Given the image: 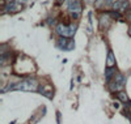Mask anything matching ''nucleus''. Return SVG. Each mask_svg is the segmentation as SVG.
Listing matches in <instances>:
<instances>
[{"mask_svg":"<svg viewBox=\"0 0 131 124\" xmlns=\"http://www.w3.org/2000/svg\"><path fill=\"white\" fill-rule=\"evenodd\" d=\"M36 71L34 61L24 55H18V59L15 61V72L17 75H29Z\"/></svg>","mask_w":131,"mask_h":124,"instance_id":"f257e3e1","label":"nucleus"},{"mask_svg":"<svg viewBox=\"0 0 131 124\" xmlns=\"http://www.w3.org/2000/svg\"><path fill=\"white\" fill-rule=\"evenodd\" d=\"M125 82H126V80H125L123 75L115 73V76L112 78L110 81H109V85H107V86H109V89H110L112 92H119V90L123 89Z\"/></svg>","mask_w":131,"mask_h":124,"instance_id":"f03ea898","label":"nucleus"},{"mask_svg":"<svg viewBox=\"0 0 131 124\" xmlns=\"http://www.w3.org/2000/svg\"><path fill=\"white\" fill-rule=\"evenodd\" d=\"M75 30H76V25H68V24H66V22L64 24L60 22V24H58L57 28H55V31L60 37H67V38L73 35Z\"/></svg>","mask_w":131,"mask_h":124,"instance_id":"7ed1b4c3","label":"nucleus"},{"mask_svg":"<svg viewBox=\"0 0 131 124\" xmlns=\"http://www.w3.org/2000/svg\"><path fill=\"white\" fill-rule=\"evenodd\" d=\"M67 5H68V10L70 13L72 15L73 18H78L80 15H81V2L80 0H68L67 2Z\"/></svg>","mask_w":131,"mask_h":124,"instance_id":"20e7f679","label":"nucleus"},{"mask_svg":"<svg viewBox=\"0 0 131 124\" xmlns=\"http://www.w3.org/2000/svg\"><path fill=\"white\" fill-rule=\"evenodd\" d=\"M39 84L37 82V80L34 78H26V80L21 81V82H17V85H15L16 89H24V90H36Z\"/></svg>","mask_w":131,"mask_h":124,"instance_id":"39448f33","label":"nucleus"},{"mask_svg":"<svg viewBox=\"0 0 131 124\" xmlns=\"http://www.w3.org/2000/svg\"><path fill=\"white\" fill-rule=\"evenodd\" d=\"M112 21H113V17L110 16V12L102 13L100 16V30H107L112 24Z\"/></svg>","mask_w":131,"mask_h":124,"instance_id":"423d86ee","label":"nucleus"},{"mask_svg":"<svg viewBox=\"0 0 131 124\" xmlns=\"http://www.w3.org/2000/svg\"><path fill=\"white\" fill-rule=\"evenodd\" d=\"M128 8V2L127 0H117V2L113 3V9L114 10H118V12H127V9Z\"/></svg>","mask_w":131,"mask_h":124,"instance_id":"0eeeda50","label":"nucleus"},{"mask_svg":"<svg viewBox=\"0 0 131 124\" xmlns=\"http://www.w3.org/2000/svg\"><path fill=\"white\" fill-rule=\"evenodd\" d=\"M39 92L42 93V94H45L46 97H49V98H51L52 97V86L51 85H49V84H42V85H39Z\"/></svg>","mask_w":131,"mask_h":124,"instance_id":"6e6552de","label":"nucleus"},{"mask_svg":"<svg viewBox=\"0 0 131 124\" xmlns=\"http://www.w3.org/2000/svg\"><path fill=\"white\" fill-rule=\"evenodd\" d=\"M115 73H117V71H115V68H114V67H107V68H106V73H105L106 81H107V82L110 81L112 78L115 76Z\"/></svg>","mask_w":131,"mask_h":124,"instance_id":"1a4fd4ad","label":"nucleus"},{"mask_svg":"<svg viewBox=\"0 0 131 124\" xmlns=\"http://www.w3.org/2000/svg\"><path fill=\"white\" fill-rule=\"evenodd\" d=\"M115 65V59H114V55L112 51L107 52V59H106V67H114Z\"/></svg>","mask_w":131,"mask_h":124,"instance_id":"9d476101","label":"nucleus"},{"mask_svg":"<svg viewBox=\"0 0 131 124\" xmlns=\"http://www.w3.org/2000/svg\"><path fill=\"white\" fill-rule=\"evenodd\" d=\"M117 98L121 101V102H123V103L128 102V97H127V94H126L125 92H122V90H119V92L117 93Z\"/></svg>","mask_w":131,"mask_h":124,"instance_id":"9b49d317","label":"nucleus"},{"mask_svg":"<svg viewBox=\"0 0 131 124\" xmlns=\"http://www.w3.org/2000/svg\"><path fill=\"white\" fill-rule=\"evenodd\" d=\"M68 43H70V39H68L67 37H60V38H59V46H60V47L67 48Z\"/></svg>","mask_w":131,"mask_h":124,"instance_id":"f8f14e48","label":"nucleus"},{"mask_svg":"<svg viewBox=\"0 0 131 124\" xmlns=\"http://www.w3.org/2000/svg\"><path fill=\"white\" fill-rule=\"evenodd\" d=\"M85 2H86V3H96L97 0H85Z\"/></svg>","mask_w":131,"mask_h":124,"instance_id":"ddd939ff","label":"nucleus"}]
</instances>
